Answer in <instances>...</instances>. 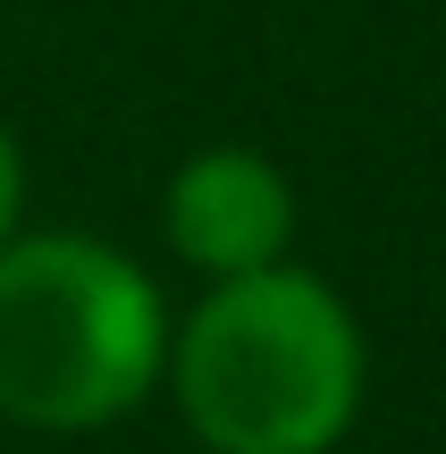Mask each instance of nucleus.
I'll return each instance as SVG.
<instances>
[{
  "instance_id": "f03ea898",
  "label": "nucleus",
  "mask_w": 446,
  "mask_h": 454,
  "mask_svg": "<svg viewBox=\"0 0 446 454\" xmlns=\"http://www.w3.org/2000/svg\"><path fill=\"white\" fill-rule=\"evenodd\" d=\"M168 303L144 261L110 236H9L0 244V421L34 438L110 429L160 387Z\"/></svg>"
},
{
  "instance_id": "20e7f679",
  "label": "nucleus",
  "mask_w": 446,
  "mask_h": 454,
  "mask_svg": "<svg viewBox=\"0 0 446 454\" xmlns=\"http://www.w3.org/2000/svg\"><path fill=\"white\" fill-rule=\"evenodd\" d=\"M17 211H26V152H17V135L0 127V244L17 236Z\"/></svg>"
},
{
  "instance_id": "7ed1b4c3",
  "label": "nucleus",
  "mask_w": 446,
  "mask_h": 454,
  "mask_svg": "<svg viewBox=\"0 0 446 454\" xmlns=\"http://www.w3.org/2000/svg\"><path fill=\"white\" fill-rule=\"evenodd\" d=\"M160 227H168V253L202 278H245L286 261L295 244V185H286L278 160L245 144H211L168 177L160 194Z\"/></svg>"
},
{
  "instance_id": "f257e3e1",
  "label": "nucleus",
  "mask_w": 446,
  "mask_h": 454,
  "mask_svg": "<svg viewBox=\"0 0 446 454\" xmlns=\"http://www.w3.org/2000/svg\"><path fill=\"white\" fill-rule=\"evenodd\" d=\"M363 320L329 278L270 261L211 278L185 320H168L160 387L202 454H329L363 412Z\"/></svg>"
}]
</instances>
